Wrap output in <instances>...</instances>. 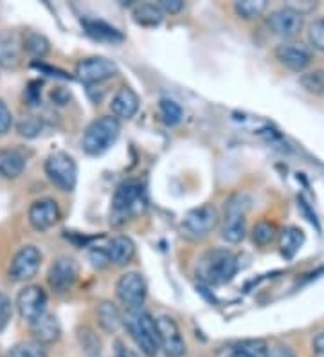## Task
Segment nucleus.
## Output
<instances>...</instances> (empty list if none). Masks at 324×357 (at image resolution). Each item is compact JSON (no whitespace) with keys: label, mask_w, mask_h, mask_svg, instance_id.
<instances>
[{"label":"nucleus","mask_w":324,"mask_h":357,"mask_svg":"<svg viewBox=\"0 0 324 357\" xmlns=\"http://www.w3.org/2000/svg\"><path fill=\"white\" fill-rule=\"evenodd\" d=\"M146 209V195L143 184L137 181H126L119 184L110 206V224L123 226L134 217H139Z\"/></svg>","instance_id":"nucleus-1"},{"label":"nucleus","mask_w":324,"mask_h":357,"mask_svg":"<svg viewBox=\"0 0 324 357\" xmlns=\"http://www.w3.org/2000/svg\"><path fill=\"white\" fill-rule=\"evenodd\" d=\"M123 325L137 349L146 357H157L160 352L159 334H157L155 318L144 309H130L123 314Z\"/></svg>","instance_id":"nucleus-2"},{"label":"nucleus","mask_w":324,"mask_h":357,"mask_svg":"<svg viewBox=\"0 0 324 357\" xmlns=\"http://www.w3.org/2000/svg\"><path fill=\"white\" fill-rule=\"evenodd\" d=\"M238 273V258L229 249H211L203 253L196 266V275L208 285H225Z\"/></svg>","instance_id":"nucleus-3"},{"label":"nucleus","mask_w":324,"mask_h":357,"mask_svg":"<svg viewBox=\"0 0 324 357\" xmlns=\"http://www.w3.org/2000/svg\"><path fill=\"white\" fill-rule=\"evenodd\" d=\"M119 134H121V121L114 116H101L85 128L82 146L86 155H101L112 149L119 139Z\"/></svg>","instance_id":"nucleus-4"},{"label":"nucleus","mask_w":324,"mask_h":357,"mask_svg":"<svg viewBox=\"0 0 324 357\" xmlns=\"http://www.w3.org/2000/svg\"><path fill=\"white\" fill-rule=\"evenodd\" d=\"M251 201L243 193L229 197L225 202L224 224H222V238L229 244H240L245 238V215Z\"/></svg>","instance_id":"nucleus-5"},{"label":"nucleus","mask_w":324,"mask_h":357,"mask_svg":"<svg viewBox=\"0 0 324 357\" xmlns=\"http://www.w3.org/2000/svg\"><path fill=\"white\" fill-rule=\"evenodd\" d=\"M45 175L61 192H72L78 183V165L69 153L54 152L45 159Z\"/></svg>","instance_id":"nucleus-6"},{"label":"nucleus","mask_w":324,"mask_h":357,"mask_svg":"<svg viewBox=\"0 0 324 357\" xmlns=\"http://www.w3.org/2000/svg\"><path fill=\"white\" fill-rule=\"evenodd\" d=\"M220 224V213L213 204H202L190 209L182 220V233L191 240H202L209 236Z\"/></svg>","instance_id":"nucleus-7"},{"label":"nucleus","mask_w":324,"mask_h":357,"mask_svg":"<svg viewBox=\"0 0 324 357\" xmlns=\"http://www.w3.org/2000/svg\"><path fill=\"white\" fill-rule=\"evenodd\" d=\"M116 294L123 305H126V310L143 309L148 294L146 280L141 273H135V271L125 273L117 280Z\"/></svg>","instance_id":"nucleus-8"},{"label":"nucleus","mask_w":324,"mask_h":357,"mask_svg":"<svg viewBox=\"0 0 324 357\" xmlns=\"http://www.w3.org/2000/svg\"><path fill=\"white\" fill-rule=\"evenodd\" d=\"M42 253L36 245H24L15 253L9 264V278L15 282H29L38 275Z\"/></svg>","instance_id":"nucleus-9"},{"label":"nucleus","mask_w":324,"mask_h":357,"mask_svg":"<svg viewBox=\"0 0 324 357\" xmlns=\"http://www.w3.org/2000/svg\"><path fill=\"white\" fill-rule=\"evenodd\" d=\"M17 309L20 318L31 325L47 312V294L40 285H26L18 292Z\"/></svg>","instance_id":"nucleus-10"},{"label":"nucleus","mask_w":324,"mask_h":357,"mask_svg":"<svg viewBox=\"0 0 324 357\" xmlns=\"http://www.w3.org/2000/svg\"><path fill=\"white\" fill-rule=\"evenodd\" d=\"M119 69L112 60L103 56L85 58L76 66V76L85 85H98L117 76Z\"/></svg>","instance_id":"nucleus-11"},{"label":"nucleus","mask_w":324,"mask_h":357,"mask_svg":"<svg viewBox=\"0 0 324 357\" xmlns=\"http://www.w3.org/2000/svg\"><path fill=\"white\" fill-rule=\"evenodd\" d=\"M157 334H159L160 350L166 357H184L186 356V341L182 337L177 321L169 316H159L155 319Z\"/></svg>","instance_id":"nucleus-12"},{"label":"nucleus","mask_w":324,"mask_h":357,"mask_svg":"<svg viewBox=\"0 0 324 357\" xmlns=\"http://www.w3.org/2000/svg\"><path fill=\"white\" fill-rule=\"evenodd\" d=\"M79 275V267L74 258L69 257H60L49 269L47 282L51 289L58 294L69 292L72 285L76 283Z\"/></svg>","instance_id":"nucleus-13"},{"label":"nucleus","mask_w":324,"mask_h":357,"mask_svg":"<svg viewBox=\"0 0 324 357\" xmlns=\"http://www.w3.org/2000/svg\"><path fill=\"white\" fill-rule=\"evenodd\" d=\"M60 217V206H58V202L54 199H38V201L31 204L29 211H27L31 227L40 231V233L56 226Z\"/></svg>","instance_id":"nucleus-14"},{"label":"nucleus","mask_w":324,"mask_h":357,"mask_svg":"<svg viewBox=\"0 0 324 357\" xmlns=\"http://www.w3.org/2000/svg\"><path fill=\"white\" fill-rule=\"evenodd\" d=\"M268 29L281 38H294L304 26V17L288 8H281L267 18Z\"/></svg>","instance_id":"nucleus-15"},{"label":"nucleus","mask_w":324,"mask_h":357,"mask_svg":"<svg viewBox=\"0 0 324 357\" xmlns=\"http://www.w3.org/2000/svg\"><path fill=\"white\" fill-rule=\"evenodd\" d=\"M276 58L281 66H285L286 69L301 73L307 69L311 61V52L307 45L302 44H281L276 47Z\"/></svg>","instance_id":"nucleus-16"},{"label":"nucleus","mask_w":324,"mask_h":357,"mask_svg":"<svg viewBox=\"0 0 324 357\" xmlns=\"http://www.w3.org/2000/svg\"><path fill=\"white\" fill-rule=\"evenodd\" d=\"M24 54V40L17 31H2L0 33V67L15 69L20 63Z\"/></svg>","instance_id":"nucleus-17"},{"label":"nucleus","mask_w":324,"mask_h":357,"mask_svg":"<svg viewBox=\"0 0 324 357\" xmlns=\"http://www.w3.org/2000/svg\"><path fill=\"white\" fill-rule=\"evenodd\" d=\"M31 331H33V340L42 344L56 343L61 337V325L54 314L45 312L40 316L35 323H31Z\"/></svg>","instance_id":"nucleus-18"},{"label":"nucleus","mask_w":324,"mask_h":357,"mask_svg":"<svg viewBox=\"0 0 324 357\" xmlns=\"http://www.w3.org/2000/svg\"><path fill=\"white\" fill-rule=\"evenodd\" d=\"M139 96L137 92L132 87H121L116 92V96L112 98L110 103V110H112L114 118L116 119H132L139 110Z\"/></svg>","instance_id":"nucleus-19"},{"label":"nucleus","mask_w":324,"mask_h":357,"mask_svg":"<svg viewBox=\"0 0 324 357\" xmlns=\"http://www.w3.org/2000/svg\"><path fill=\"white\" fill-rule=\"evenodd\" d=\"M105 249H107L110 264H116V266H126L135 257L134 240L125 235L114 236Z\"/></svg>","instance_id":"nucleus-20"},{"label":"nucleus","mask_w":324,"mask_h":357,"mask_svg":"<svg viewBox=\"0 0 324 357\" xmlns=\"http://www.w3.org/2000/svg\"><path fill=\"white\" fill-rule=\"evenodd\" d=\"M83 27H85L86 35L92 36L98 42H108V44H121L125 36L121 31H117L110 24L103 22V20H94V18H83Z\"/></svg>","instance_id":"nucleus-21"},{"label":"nucleus","mask_w":324,"mask_h":357,"mask_svg":"<svg viewBox=\"0 0 324 357\" xmlns=\"http://www.w3.org/2000/svg\"><path fill=\"white\" fill-rule=\"evenodd\" d=\"M26 170V157L18 150H0V177L18 178Z\"/></svg>","instance_id":"nucleus-22"},{"label":"nucleus","mask_w":324,"mask_h":357,"mask_svg":"<svg viewBox=\"0 0 324 357\" xmlns=\"http://www.w3.org/2000/svg\"><path fill=\"white\" fill-rule=\"evenodd\" d=\"M98 321H100V327L103 328L108 334H116L119 331V327L123 325V314L119 312L114 303L110 301H103L98 307Z\"/></svg>","instance_id":"nucleus-23"},{"label":"nucleus","mask_w":324,"mask_h":357,"mask_svg":"<svg viewBox=\"0 0 324 357\" xmlns=\"http://www.w3.org/2000/svg\"><path fill=\"white\" fill-rule=\"evenodd\" d=\"M22 40H24V52L36 58V61L42 60L43 56H47L49 51H51L49 40L40 35V33H36V31H27L26 35H22Z\"/></svg>","instance_id":"nucleus-24"},{"label":"nucleus","mask_w":324,"mask_h":357,"mask_svg":"<svg viewBox=\"0 0 324 357\" xmlns=\"http://www.w3.org/2000/svg\"><path fill=\"white\" fill-rule=\"evenodd\" d=\"M135 24L143 27H157L164 20V13L157 4H139L134 9Z\"/></svg>","instance_id":"nucleus-25"},{"label":"nucleus","mask_w":324,"mask_h":357,"mask_svg":"<svg viewBox=\"0 0 324 357\" xmlns=\"http://www.w3.org/2000/svg\"><path fill=\"white\" fill-rule=\"evenodd\" d=\"M47 347L38 341H22L6 352L4 357H47Z\"/></svg>","instance_id":"nucleus-26"},{"label":"nucleus","mask_w":324,"mask_h":357,"mask_svg":"<svg viewBox=\"0 0 324 357\" xmlns=\"http://www.w3.org/2000/svg\"><path fill=\"white\" fill-rule=\"evenodd\" d=\"M302 231L298 229V227H286L281 235V253L283 257L292 258L302 245Z\"/></svg>","instance_id":"nucleus-27"},{"label":"nucleus","mask_w":324,"mask_h":357,"mask_svg":"<svg viewBox=\"0 0 324 357\" xmlns=\"http://www.w3.org/2000/svg\"><path fill=\"white\" fill-rule=\"evenodd\" d=\"M267 6V0H238L234 4V11L243 20H254L265 13Z\"/></svg>","instance_id":"nucleus-28"},{"label":"nucleus","mask_w":324,"mask_h":357,"mask_svg":"<svg viewBox=\"0 0 324 357\" xmlns=\"http://www.w3.org/2000/svg\"><path fill=\"white\" fill-rule=\"evenodd\" d=\"M159 114L160 118H162V121H164L168 127L178 125V123L182 121V116H184L180 105L175 100H169V98H162V100L159 101Z\"/></svg>","instance_id":"nucleus-29"},{"label":"nucleus","mask_w":324,"mask_h":357,"mask_svg":"<svg viewBox=\"0 0 324 357\" xmlns=\"http://www.w3.org/2000/svg\"><path fill=\"white\" fill-rule=\"evenodd\" d=\"M78 340L79 344H82V349L85 350V354L88 357H98L101 352V340L98 337L92 328L83 327L78 331Z\"/></svg>","instance_id":"nucleus-30"},{"label":"nucleus","mask_w":324,"mask_h":357,"mask_svg":"<svg viewBox=\"0 0 324 357\" xmlns=\"http://www.w3.org/2000/svg\"><path fill=\"white\" fill-rule=\"evenodd\" d=\"M234 352L243 354L245 357H267L268 344L263 340H245L236 344Z\"/></svg>","instance_id":"nucleus-31"},{"label":"nucleus","mask_w":324,"mask_h":357,"mask_svg":"<svg viewBox=\"0 0 324 357\" xmlns=\"http://www.w3.org/2000/svg\"><path fill=\"white\" fill-rule=\"evenodd\" d=\"M277 236V227L268 220H261L259 224H256V227L252 229V240H254L258 245H268L270 242H274Z\"/></svg>","instance_id":"nucleus-32"},{"label":"nucleus","mask_w":324,"mask_h":357,"mask_svg":"<svg viewBox=\"0 0 324 357\" xmlns=\"http://www.w3.org/2000/svg\"><path fill=\"white\" fill-rule=\"evenodd\" d=\"M308 42L316 51L324 52V17L317 18L308 26Z\"/></svg>","instance_id":"nucleus-33"},{"label":"nucleus","mask_w":324,"mask_h":357,"mask_svg":"<svg viewBox=\"0 0 324 357\" xmlns=\"http://www.w3.org/2000/svg\"><path fill=\"white\" fill-rule=\"evenodd\" d=\"M42 119L35 118V116H29V118H24L18 123V134L27 137V139H33V137H38L42 134Z\"/></svg>","instance_id":"nucleus-34"},{"label":"nucleus","mask_w":324,"mask_h":357,"mask_svg":"<svg viewBox=\"0 0 324 357\" xmlns=\"http://www.w3.org/2000/svg\"><path fill=\"white\" fill-rule=\"evenodd\" d=\"M301 85L311 94H323L324 92V70H314L301 78Z\"/></svg>","instance_id":"nucleus-35"},{"label":"nucleus","mask_w":324,"mask_h":357,"mask_svg":"<svg viewBox=\"0 0 324 357\" xmlns=\"http://www.w3.org/2000/svg\"><path fill=\"white\" fill-rule=\"evenodd\" d=\"M13 316V303H11V298L4 292H0V332L8 327L9 319Z\"/></svg>","instance_id":"nucleus-36"},{"label":"nucleus","mask_w":324,"mask_h":357,"mask_svg":"<svg viewBox=\"0 0 324 357\" xmlns=\"http://www.w3.org/2000/svg\"><path fill=\"white\" fill-rule=\"evenodd\" d=\"M317 2H314V0H288L285 4V8L292 9V11H295V13H299L301 17H304V15H310L314 13L317 9Z\"/></svg>","instance_id":"nucleus-37"},{"label":"nucleus","mask_w":324,"mask_h":357,"mask_svg":"<svg viewBox=\"0 0 324 357\" xmlns=\"http://www.w3.org/2000/svg\"><path fill=\"white\" fill-rule=\"evenodd\" d=\"M13 125H15L13 114H11L8 105L0 100V135H6L8 132H11Z\"/></svg>","instance_id":"nucleus-38"},{"label":"nucleus","mask_w":324,"mask_h":357,"mask_svg":"<svg viewBox=\"0 0 324 357\" xmlns=\"http://www.w3.org/2000/svg\"><path fill=\"white\" fill-rule=\"evenodd\" d=\"M88 260H91V264L95 267V269H105V267L110 266L107 249H101V248L91 249V251H88Z\"/></svg>","instance_id":"nucleus-39"},{"label":"nucleus","mask_w":324,"mask_h":357,"mask_svg":"<svg viewBox=\"0 0 324 357\" xmlns=\"http://www.w3.org/2000/svg\"><path fill=\"white\" fill-rule=\"evenodd\" d=\"M157 6L164 15H177L184 9V0H160Z\"/></svg>","instance_id":"nucleus-40"},{"label":"nucleus","mask_w":324,"mask_h":357,"mask_svg":"<svg viewBox=\"0 0 324 357\" xmlns=\"http://www.w3.org/2000/svg\"><path fill=\"white\" fill-rule=\"evenodd\" d=\"M267 357H295L294 350L286 347V344H276L272 349H268Z\"/></svg>","instance_id":"nucleus-41"},{"label":"nucleus","mask_w":324,"mask_h":357,"mask_svg":"<svg viewBox=\"0 0 324 357\" xmlns=\"http://www.w3.org/2000/svg\"><path fill=\"white\" fill-rule=\"evenodd\" d=\"M311 349H314L316 357H324V332H319V334L314 337V341H311Z\"/></svg>","instance_id":"nucleus-42"},{"label":"nucleus","mask_w":324,"mask_h":357,"mask_svg":"<svg viewBox=\"0 0 324 357\" xmlns=\"http://www.w3.org/2000/svg\"><path fill=\"white\" fill-rule=\"evenodd\" d=\"M114 357H141V356H139V354H135L132 349H128V347H125V344H123L121 341H117Z\"/></svg>","instance_id":"nucleus-43"},{"label":"nucleus","mask_w":324,"mask_h":357,"mask_svg":"<svg viewBox=\"0 0 324 357\" xmlns=\"http://www.w3.org/2000/svg\"><path fill=\"white\" fill-rule=\"evenodd\" d=\"M231 357H245V356H243V354H238V352H233V354H231Z\"/></svg>","instance_id":"nucleus-44"}]
</instances>
